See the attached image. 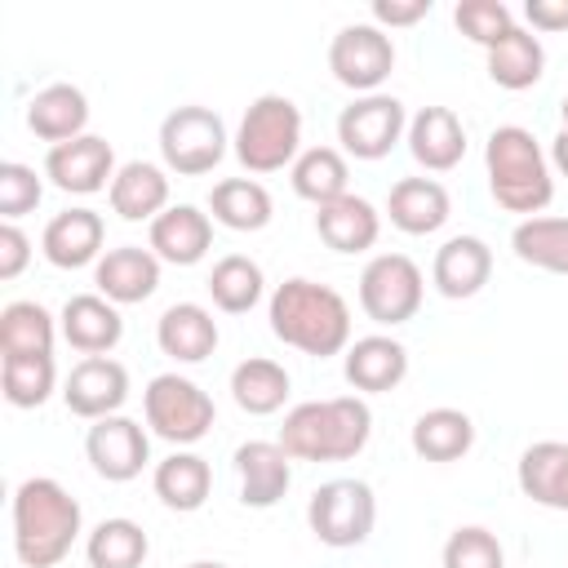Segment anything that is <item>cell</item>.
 <instances>
[{"instance_id":"cell-9","label":"cell","mask_w":568,"mask_h":568,"mask_svg":"<svg viewBox=\"0 0 568 568\" xmlns=\"http://www.w3.org/2000/svg\"><path fill=\"white\" fill-rule=\"evenodd\" d=\"M422 297H426V280L408 253H377L359 271V311L382 328L408 324L422 311Z\"/></svg>"},{"instance_id":"cell-32","label":"cell","mask_w":568,"mask_h":568,"mask_svg":"<svg viewBox=\"0 0 568 568\" xmlns=\"http://www.w3.org/2000/svg\"><path fill=\"white\" fill-rule=\"evenodd\" d=\"M408 444L422 462H462L475 448V422H470V413L439 404L413 422Z\"/></svg>"},{"instance_id":"cell-19","label":"cell","mask_w":568,"mask_h":568,"mask_svg":"<svg viewBox=\"0 0 568 568\" xmlns=\"http://www.w3.org/2000/svg\"><path fill=\"white\" fill-rule=\"evenodd\" d=\"M58 328H62V342L80 355H111L124 337V320H120V306L106 302L102 293H75L62 302L58 311Z\"/></svg>"},{"instance_id":"cell-30","label":"cell","mask_w":568,"mask_h":568,"mask_svg":"<svg viewBox=\"0 0 568 568\" xmlns=\"http://www.w3.org/2000/svg\"><path fill=\"white\" fill-rule=\"evenodd\" d=\"M151 488H155V497H160L169 510L191 515V510H200V506L209 501V493H213V470H209V462H204L200 453L173 448L164 462H155Z\"/></svg>"},{"instance_id":"cell-35","label":"cell","mask_w":568,"mask_h":568,"mask_svg":"<svg viewBox=\"0 0 568 568\" xmlns=\"http://www.w3.org/2000/svg\"><path fill=\"white\" fill-rule=\"evenodd\" d=\"M151 555V537L138 519H124V515H111L102 524L89 528L84 537V559L89 568H142Z\"/></svg>"},{"instance_id":"cell-22","label":"cell","mask_w":568,"mask_h":568,"mask_svg":"<svg viewBox=\"0 0 568 568\" xmlns=\"http://www.w3.org/2000/svg\"><path fill=\"white\" fill-rule=\"evenodd\" d=\"M404 142H408V155L426 173H448V169H457L466 160V124L448 106H422L408 120Z\"/></svg>"},{"instance_id":"cell-23","label":"cell","mask_w":568,"mask_h":568,"mask_svg":"<svg viewBox=\"0 0 568 568\" xmlns=\"http://www.w3.org/2000/svg\"><path fill=\"white\" fill-rule=\"evenodd\" d=\"M217 342H222L217 320L200 302H173L155 320V346H160V355H169L178 364H204L217 351Z\"/></svg>"},{"instance_id":"cell-38","label":"cell","mask_w":568,"mask_h":568,"mask_svg":"<svg viewBox=\"0 0 568 568\" xmlns=\"http://www.w3.org/2000/svg\"><path fill=\"white\" fill-rule=\"evenodd\" d=\"M510 248L524 266L546 275H568V217H524L510 231Z\"/></svg>"},{"instance_id":"cell-20","label":"cell","mask_w":568,"mask_h":568,"mask_svg":"<svg viewBox=\"0 0 568 568\" xmlns=\"http://www.w3.org/2000/svg\"><path fill=\"white\" fill-rule=\"evenodd\" d=\"M488 275H493V248L479 235H453L435 248L430 284H435L439 297L466 302L488 284Z\"/></svg>"},{"instance_id":"cell-44","label":"cell","mask_w":568,"mask_h":568,"mask_svg":"<svg viewBox=\"0 0 568 568\" xmlns=\"http://www.w3.org/2000/svg\"><path fill=\"white\" fill-rule=\"evenodd\" d=\"M430 13V0H373V27H413Z\"/></svg>"},{"instance_id":"cell-11","label":"cell","mask_w":568,"mask_h":568,"mask_svg":"<svg viewBox=\"0 0 568 568\" xmlns=\"http://www.w3.org/2000/svg\"><path fill=\"white\" fill-rule=\"evenodd\" d=\"M408 133V111L395 93H364L337 111V142L342 155L355 160H386Z\"/></svg>"},{"instance_id":"cell-4","label":"cell","mask_w":568,"mask_h":568,"mask_svg":"<svg viewBox=\"0 0 568 568\" xmlns=\"http://www.w3.org/2000/svg\"><path fill=\"white\" fill-rule=\"evenodd\" d=\"M484 173H488V195L506 213L541 217V209L555 200V169L532 129L524 124H497L484 142Z\"/></svg>"},{"instance_id":"cell-3","label":"cell","mask_w":568,"mask_h":568,"mask_svg":"<svg viewBox=\"0 0 568 568\" xmlns=\"http://www.w3.org/2000/svg\"><path fill=\"white\" fill-rule=\"evenodd\" d=\"M373 435V408L364 395H333V399H306L284 413L280 448L293 462H351L368 448Z\"/></svg>"},{"instance_id":"cell-17","label":"cell","mask_w":568,"mask_h":568,"mask_svg":"<svg viewBox=\"0 0 568 568\" xmlns=\"http://www.w3.org/2000/svg\"><path fill=\"white\" fill-rule=\"evenodd\" d=\"M342 373L359 395H386L408 377V346L390 333L355 337L342 351Z\"/></svg>"},{"instance_id":"cell-16","label":"cell","mask_w":568,"mask_h":568,"mask_svg":"<svg viewBox=\"0 0 568 568\" xmlns=\"http://www.w3.org/2000/svg\"><path fill=\"white\" fill-rule=\"evenodd\" d=\"M231 466H235V479H240V501L248 510H271L293 484V457L280 448V439L240 444Z\"/></svg>"},{"instance_id":"cell-12","label":"cell","mask_w":568,"mask_h":568,"mask_svg":"<svg viewBox=\"0 0 568 568\" xmlns=\"http://www.w3.org/2000/svg\"><path fill=\"white\" fill-rule=\"evenodd\" d=\"M84 457H89V466H93L98 479L129 484L151 462V435L142 430V422L115 413V417L89 422V430H84Z\"/></svg>"},{"instance_id":"cell-31","label":"cell","mask_w":568,"mask_h":568,"mask_svg":"<svg viewBox=\"0 0 568 568\" xmlns=\"http://www.w3.org/2000/svg\"><path fill=\"white\" fill-rule=\"evenodd\" d=\"M546 75V49L537 40V31L528 27H510L493 49H488V80L506 93H524Z\"/></svg>"},{"instance_id":"cell-8","label":"cell","mask_w":568,"mask_h":568,"mask_svg":"<svg viewBox=\"0 0 568 568\" xmlns=\"http://www.w3.org/2000/svg\"><path fill=\"white\" fill-rule=\"evenodd\" d=\"M306 524H311L320 546H333V550L364 546L373 537V524H377V497L364 479H351V475L328 479L311 493Z\"/></svg>"},{"instance_id":"cell-48","label":"cell","mask_w":568,"mask_h":568,"mask_svg":"<svg viewBox=\"0 0 568 568\" xmlns=\"http://www.w3.org/2000/svg\"><path fill=\"white\" fill-rule=\"evenodd\" d=\"M559 120H564V124H559V129H568V93H564V98H559Z\"/></svg>"},{"instance_id":"cell-40","label":"cell","mask_w":568,"mask_h":568,"mask_svg":"<svg viewBox=\"0 0 568 568\" xmlns=\"http://www.w3.org/2000/svg\"><path fill=\"white\" fill-rule=\"evenodd\" d=\"M439 564L444 568H506V550H501L493 528L462 524V528L448 532V541L439 550Z\"/></svg>"},{"instance_id":"cell-42","label":"cell","mask_w":568,"mask_h":568,"mask_svg":"<svg viewBox=\"0 0 568 568\" xmlns=\"http://www.w3.org/2000/svg\"><path fill=\"white\" fill-rule=\"evenodd\" d=\"M40 200H44V178L31 164L4 160L0 164V217L4 222H18V217L36 213Z\"/></svg>"},{"instance_id":"cell-46","label":"cell","mask_w":568,"mask_h":568,"mask_svg":"<svg viewBox=\"0 0 568 568\" xmlns=\"http://www.w3.org/2000/svg\"><path fill=\"white\" fill-rule=\"evenodd\" d=\"M550 169H559V173L568 178V129H559V133L550 138Z\"/></svg>"},{"instance_id":"cell-7","label":"cell","mask_w":568,"mask_h":568,"mask_svg":"<svg viewBox=\"0 0 568 568\" xmlns=\"http://www.w3.org/2000/svg\"><path fill=\"white\" fill-rule=\"evenodd\" d=\"M226 124L217 111L209 106H173L164 120H160V160L169 173L178 178H204L213 173L222 160H226Z\"/></svg>"},{"instance_id":"cell-21","label":"cell","mask_w":568,"mask_h":568,"mask_svg":"<svg viewBox=\"0 0 568 568\" xmlns=\"http://www.w3.org/2000/svg\"><path fill=\"white\" fill-rule=\"evenodd\" d=\"M93 284L106 302L115 306H133V302H146L155 288H160V257L151 248H138V244H115L98 257L93 266Z\"/></svg>"},{"instance_id":"cell-45","label":"cell","mask_w":568,"mask_h":568,"mask_svg":"<svg viewBox=\"0 0 568 568\" xmlns=\"http://www.w3.org/2000/svg\"><path fill=\"white\" fill-rule=\"evenodd\" d=\"M528 31H568V0H524Z\"/></svg>"},{"instance_id":"cell-25","label":"cell","mask_w":568,"mask_h":568,"mask_svg":"<svg viewBox=\"0 0 568 568\" xmlns=\"http://www.w3.org/2000/svg\"><path fill=\"white\" fill-rule=\"evenodd\" d=\"M111 213L124 222H155L169 209V169L151 160H124L106 191Z\"/></svg>"},{"instance_id":"cell-5","label":"cell","mask_w":568,"mask_h":568,"mask_svg":"<svg viewBox=\"0 0 568 568\" xmlns=\"http://www.w3.org/2000/svg\"><path fill=\"white\" fill-rule=\"evenodd\" d=\"M235 160L248 173H280L293 169V160L302 155V111L293 98L284 93H262L244 106L240 129L231 138Z\"/></svg>"},{"instance_id":"cell-15","label":"cell","mask_w":568,"mask_h":568,"mask_svg":"<svg viewBox=\"0 0 568 568\" xmlns=\"http://www.w3.org/2000/svg\"><path fill=\"white\" fill-rule=\"evenodd\" d=\"M106 222L98 209H62L44 222V235H40V253L49 266L58 271H80V266H98V257L106 253Z\"/></svg>"},{"instance_id":"cell-41","label":"cell","mask_w":568,"mask_h":568,"mask_svg":"<svg viewBox=\"0 0 568 568\" xmlns=\"http://www.w3.org/2000/svg\"><path fill=\"white\" fill-rule=\"evenodd\" d=\"M453 27H457L470 44H479V49L488 53V49L515 27V13H510V4H501V0H457Z\"/></svg>"},{"instance_id":"cell-47","label":"cell","mask_w":568,"mask_h":568,"mask_svg":"<svg viewBox=\"0 0 568 568\" xmlns=\"http://www.w3.org/2000/svg\"><path fill=\"white\" fill-rule=\"evenodd\" d=\"M186 568H231V564H217V559H195V564H186Z\"/></svg>"},{"instance_id":"cell-24","label":"cell","mask_w":568,"mask_h":568,"mask_svg":"<svg viewBox=\"0 0 568 568\" xmlns=\"http://www.w3.org/2000/svg\"><path fill=\"white\" fill-rule=\"evenodd\" d=\"M27 129L49 142V146H62L71 138H84L89 133V98L80 84H67V80H53L44 84L31 102H27Z\"/></svg>"},{"instance_id":"cell-18","label":"cell","mask_w":568,"mask_h":568,"mask_svg":"<svg viewBox=\"0 0 568 568\" xmlns=\"http://www.w3.org/2000/svg\"><path fill=\"white\" fill-rule=\"evenodd\" d=\"M146 248L169 262V266H195L209 257L213 248V217L195 204H169L151 231H146Z\"/></svg>"},{"instance_id":"cell-13","label":"cell","mask_w":568,"mask_h":568,"mask_svg":"<svg viewBox=\"0 0 568 568\" xmlns=\"http://www.w3.org/2000/svg\"><path fill=\"white\" fill-rule=\"evenodd\" d=\"M124 399H129V368L111 355H84L62 377V404L80 422L115 417L124 408Z\"/></svg>"},{"instance_id":"cell-33","label":"cell","mask_w":568,"mask_h":568,"mask_svg":"<svg viewBox=\"0 0 568 568\" xmlns=\"http://www.w3.org/2000/svg\"><path fill=\"white\" fill-rule=\"evenodd\" d=\"M209 217L226 231H262L275 217V204L257 178H222L209 191Z\"/></svg>"},{"instance_id":"cell-10","label":"cell","mask_w":568,"mask_h":568,"mask_svg":"<svg viewBox=\"0 0 568 568\" xmlns=\"http://www.w3.org/2000/svg\"><path fill=\"white\" fill-rule=\"evenodd\" d=\"M328 71L355 98L382 93V84L395 71V40L373 22H346L328 40Z\"/></svg>"},{"instance_id":"cell-1","label":"cell","mask_w":568,"mask_h":568,"mask_svg":"<svg viewBox=\"0 0 568 568\" xmlns=\"http://www.w3.org/2000/svg\"><path fill=\"white\" fill-rule=\"evenodd\" d=\"M266 320H271V333L311 355V359H328V355H342L351 346V306L346 297L333 288V284H320V280H306V275H293L284 284H275L271 302H266Z\"/></svg>"},{"instance_id":"cell-29","label":"cell","mask_w":568,"mask_h":568,"mask_svg":"<svg viewBox=\"0 0 568 568\" xmlns=\"http://www.w3.org/2000/svg\"><path fill=\"white\" fill-rule=\"evenodd\" d=\"M293 395V377L280 359H266V355H248L231 368V399L240 413L248 417H271L288 404Z\"/></svg>"},{"instance_id":"cell-43","label":"cell","mask_w":568,"mask_h":568,"mask_svg":"<svg viewBox=\"0 0 568 568\" xmlns=\"http://www.w3.org/2000/svg\"><path fill=\"white\" fill-rule=\"evenodd\" d=\"M31 262V235L18 222H0V280H18Z\"/></svg>"},{"instance_id":"cell-34","label":"cell","mask_w":568,"mask_h":568,"mask_svg":"<svg viewBox=\"0 0 568 568\" xmlns=\"http://www.w3.org/2000/svg\"><path fill=\"white\" fill-rule=\"evenodd\" d=\"M288 182L306 204L324 209V204L351 195V186H346L351 182V164H346V155L337 146H302V155L288 169Z\"/></svg>"},{"instance_id":"cell-36","label":"cell","mask_w":568,"mask_h":568,"mask_svg":"<svg viewBox=\"0 0 568 568\" xmlns=\"http://www.w3.org/2000/svg\"><path fill=\"white\" fill-rule=\"evenodd\" d=\"M204 288H209V297H213V306L222 315H248L266 293V275H262V266L253 257L226 253V257L213 262Z\"/></svg>"},{"instance_id":"cell-27","label":"cell","mask_w":568,"mask_h":568,"mask_svg":"<svg viewBox=\"0 0 568 568\" xmlns=\"http://www.w3.org/2000/svg\"><path fill=\"white\" fill-rule=\"evenodd\" d=\"M519 493L546 510H564L568 515V444L564 439H537L519 453L515 466Z\"/></svg>"},{"instance_id":"cell-6","label":"cell","mask_w":568,"mask_h":568,"mask_svg":"<svg viewBox=\"0 0 568 568\" xmlns=\"http://www.w3.org/2000/svg\"><path fill=\"white\" fill-rule=\"evenodd\" d=\"M142 413H146L151 435H160L173 448L200 444L213 430V417H217L209 390L200 382L182 377V373H155L142 390Z\"/></svg>"},{"instance_id":"cell-37","label":"cell","mask_w":568,"mask_h":568,"mask_svg":"<svg viewBox=\"0 0 568 568\" xmlns=\"http://www.w3.org/2000/svg\"><path fill=\"white\" fill-rule=\"evenodd\" d=\"M58 337H62V328L40 302L22 297L0 311V359L4 355H53Z\"/></svg>"},{"instance_id":"cell-2","label":"cell","mask_w":568,"mask_h":568,"mask_svg":"<svg viewBox=\"0 0 568 568\" xmlns=\"http://www.w3.org/2000/svg\"><path fill=\"white\" fill-rule=\"evenodd\" d=\"M13 555L27 568H58L75 537L84 532V510L80 501L53 479V475H31L13 488Z\"/></svg>"},{"instance_id":"cell-14","label":"cell","mask_w":568,"mask_h":568,"mask_svg":"<svg viewBox=\"0 0 568 568\" xmlns=\"http://www.w3.org/2000/svg\"><path fill=\"white\" fill-rule=\"evenodd\" d=\"M115 151L106 138L98 133H84V138H71L62 146H49L44 155V178L49 186L67 191V195H98V191H111L115 182Z\"/></svg>"},{"instance_id":"cell-39","label":"cell","mask_w":568,"mask_h":568,"mask_svg":"<svg viewBox=\"0 0 568 568\" xmlns=\"http://www.w3.org/2000/svg\"><path fill=\"white\" fill-rule=\"evenodd\" d=\"M0 390L13 408H40L58 390L53 355H4L0 359Z\"/></svg>"},{"instance_id":"cell-26","label":"cell","mask_w":568,"mask_h":568,"mask_svg":"<svg viewBox=\"0 0 568 568\" xmlns=\"http://www.w3.org/2000/svg\"><path fill=\"white\" fill-rule=\"evenodd\" d=\"M386 217L404 235H435L453 217V200L435 178H399L386 195Z\"/></svg>"},{"instance_id":"cell-28","label":"cell","mask_w":568,"mask_h":568,"mask_svg":"<svg viewBox=\"0 0 568 568\" xmlns=\"http://www.w3.org/2000/svg\"><path fill=\"white\" fill-rule=\"evenodd\" d=\"M315 235L333 253H368L377 244V235H382V213L373 209V200L351 191V195L315 209Z\"/></svg>"}]
</instances>
